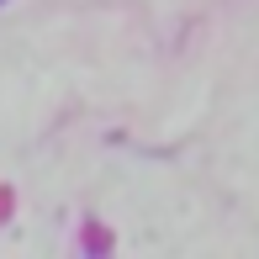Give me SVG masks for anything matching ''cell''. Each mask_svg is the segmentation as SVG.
<instances>
[{
	"mask_svg": "<svg viewBox=\"0 0 259 259\" xmlns=\"http://www.w3.org/2000/svg\"><path fill=\"white\" fill-rule=\"evenodd\" d=\"M0 6H6V0H0Z\"/></svg>",
	"mask_w": 259,
	"mask_h": 259,
	"instance_id": "obj_1",
	"label": "cell"
}]
</instances>
